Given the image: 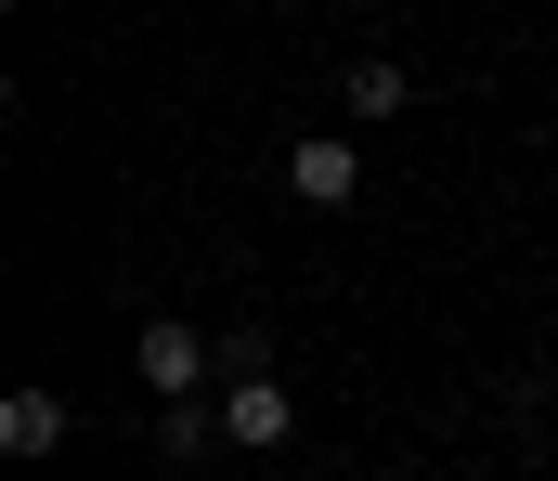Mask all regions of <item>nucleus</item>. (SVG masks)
<instances>
[{
    "label": "nucleus",
    "instance_id": "obj_5",
    "mask_svg": "<svg viewBox=\"0 0 558 481\" xmlns=\"http://www.w3.org/2000/svg\"><path fill=\"white\" fill-rule=\"evenodd\" d=\"M338 92H351V118H403V105H416V79H403L390 52H364V65H351Z\"/></svg>",
    "mask_w": 558,
    "mask_h": 481
},
{
    "label": "nucleus",
    "instance_id": "obj_4",
    "mask_svg": "<svg viewBox=\"0 0 558 481\" xmlns=\"http://www.w3.org/2000/svg\"><path fill=\"white\" fill-rule=\"evenodd\" d=\"M52 443H65V404L52 390H13L0 404V456H52Z\"/></svg>",
    "mask_w": 558,
    "mask_h": 481
},
{
    "label": "nucleus",
    "instance_id": "obj_3",
    "mask_svg": "<svg viewBox=\"0 0 558 481\" xmlns=\"http://www.w3.org/2000/svg\"><path fill=\"white\" fill-rule=\"evenodd\" d=\"M286 195L299 208H351L364 195V144H286Z\"/></svg>",
    "mask_w": 558,
    "mask_h": 481
},
{
    "label": "nucleus",
    "instance_id": "obj_1",
    "mask_svg": "<svg viewBox=\"0 0 558 481\" xmlns=\"http://www.w3.org/2000/svg\"><path fill=\"white\" fill-rule=\"evenodd\" d=\"M131 364H143V390H156V404H195V390H208V364H221V338H195L182 313H156V325L131 338Z\"/></svg>",
    "mask_w": 558,
    "mask_h": 481
},
{
    "label": "nucleus",
    "instance_id": "obj_2",
    "mask_svg": "<svg viewBox=\"0 0 558 481\" xmlns=\"http://www.w3.org/2000/svg\"><path fill=\"white\" fill-rule=\"evenodd\" d=\"M286 430H299V404H286V364H274V377H221V443L274 456Z\"/></svg>",
    "mask_w": 558,
    "mask_h": 481
}]
</instances>
